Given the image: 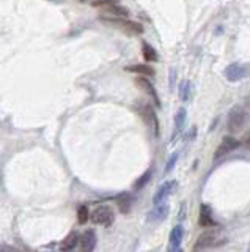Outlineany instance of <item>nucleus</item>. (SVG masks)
Listing matches in <instances>:
<instances>
[{"label": "nucleus", "instance_id": "f257e3e1", "mask_svg": "<svg viewBox=\"0 0 250 252\" xmlns=\"http://www.w3.org/2000/svg\"><path fill=\"white\" fill-rule=\"evenodd\" d=\"M250 122V112L246 106L236 104L230 109L228 117H226V129L231 134H238L246 128Z\"/></svg>", "mask_w": 250, "mask_h": 252}, {"label": "nucleus", "instance_id": "f03ea898", "mask_svg": "<svg viewBox=\"0 0 250 252\" xmlns=\"http://www.w3.org/2000/svg\"><path fill=\"white\" fill-rule=\"evenodd\" d=\"M101 21L104 24H107L110 27H115L118 30L125 32V33H129V35H142L145 32V28H143L142 24L135 21H129V19H123V18H110V16H105V18H101Z\"/></svg>", "mask_w": 250, "mask_h": 252}, {"label": "nucleus", "instance_id": "7ed1b4c3", "mask_svg": "<svg viewBox=\"0 0 250 252\" xmlns=\"http://www.w3.org/2000/svg\"><path fill=\"white\" fill-rule=\"evenodd\" d=\"M226 241H228L226 236L219 232H204L199 236V240L195 241L194 252H200L203 249H209V248H221Z\"/></svg>", "mask_w": 250, "mask_h": 252}, {"label": "nucleus", "instance_id": "20e7f679", "mask_svg": "<svg viewBox=\"0 0 250 252\" xmlns=\"http://www.w3.org/2000/svg\"><path fill=\"white\" fill-rule=\"evenodd\" d=\"M224 76L228 82H239L250 77V63H231L224 70Z\"/></svg>", "mask_w": 250, "mask_h": 252}, {"label": "nucleus", "instance_id": "39448f33", "mask_svg": "<svg viewBox=\"0 0 250 252\" xmlns=\"http://www.w3.org/2000/svg\"><path fill=\"white\" fill-rule=\"evenodd\" d=\"M90 218H92V221L95 222V224L109 227L112 222L115 221V213H113V210L109 205H101L92 213V216Z\"/></svg>", "mask_w": 250, "mask_h": 252}, {"label": "nucleus", "instance_id": "423d86ee", "mask_svg": "<svg viewBox=\"0 0 250 252\" xmlns=\"http://www.w3.org/2000/svg\"><path fill=\"white\" fill-rule=\"evenodd\" d=\"M139 114L142 117V120L145 122L151 129H153L154 136H159V120H157V115L154 112V109L148 102H143L139 107Z\"/></svg>", "mask_w": 250, "mask_h": 252}, {"label": "nucleus", "instance_id": "0eeeda50", "mask_svg": "<svg viewBox=\"0 0 250 252\" xmlns=\"http://www.w3.org/2000/svg\"><path fill=\"white\" fill-rule=\"evenodd\" d=\"M135 85H137L142 92H145L151 100H153V102L157 106V107H161V100H159V95H157V90H156V87L153 85V82L145 77V76H137L135 77Z\"/></svg>", "mask_w": 250, "mask_h": 252}, {"label": "nucleus", "instance_id": "6e6552de", "mask_svg": "<svg viewBox=\"0 0 250 252\" xmlns=\"http://www.w3.org/2000/svg\"><path fill=\"white\" fill-rule=\"evenodd\" d=\"M241 147V142L238 139H234L233 136H226L222 139L221 145L217 147V150L214 151V159H221L224 158L225 154H228L234 150H238V148Z\"/></svg>", "mask_w": 250, "mask_h": 252}, {"label": "nucleus", "instance_id": "1a4fd4ad", "mask_svg": "<svg viewBox=\"0 0 250 252\" xmlns=\"http://www.w3.org/2000/svg\"><path fill=\"white\" fill-rule=\"evenodd\" d=\"M169 213H170L169 203H159L147 214V222H150V224H159V222H162L169 216Z\"/></svg>", "mask_w": 250, "mask_h": 252}, {"label": "nucleus", "instance_id": "9d476101", "mask_svg": "<svg viewBox=\"0 0 250 252\" xmlns=\"http://www.w3.org/2000/svg\"><path fill=\"white\" fill-rule=\"evenodd\" d=\"M96 243H98L96 232L90 228V230H85V232L80 235L79 249H80V252H95Z\"/></svg>", "mask_w": 250, "mask_h": 252}, {"label": "nucleus", "instance_id": "9b49d317", "mask_svg": "<svg viewBox=\"0 0 250 252\" xmlns=\"http://www.w3.org/2000/svg\"><path fill=\"white\" fill-rule=\"evenodd\" d=\"M183 236H184V228L183 226H175L170 233V241H169V252H175L183 243Z\"/></svg>", "mask_w": 250, "mask_h": 252}, {"label": "nucleus", "instance_id": "f8f14e48", "mask_svg": "<svg viewBox=\"0 0 250 252\" xmlns=\"http://www.w3.org/2000/svg\"><path fill=\"white\" fill-rule=\"evenodd\" d=\"M175 186H176V181L173 180V181H167V183H164L161 188L157 189V192H156V196H154V199H153V203L154 205H159V203H162L164 200L169 197L172 192H173V189H175Z\"/></svg>", "mask_w": 250, "mask_h": 252}, {"label": "nucleus", "instance_id": "ddd939ff", "mask_svg": "<svg viewBox=\"0 0 250 252\" xmlns=\"http://www.w3.org/2000/svg\"><path fill=\"white\" fill-rule=\"evenodd\" d=\"M125 70H126V71H129V73L137 74V76H145V77H153L154 74H156V71H154L153 66L145 65V63L129 65V66H126Z\"/></svg>", "mask_w": 250, "mask_h": 252}, {"label": "nucleus", "instance_id": "4468645a", "mask_svg": "<svg viewBox=\"0 0 250 252\" xmlns=\"http://www.w3.org/2000/svg\"><path fill=\"white\" fill-rule=\"evenodd\" d=\"M199 224H200L201 227H216V226H217V222L214 221L213 213H211V208H209L208 205H201Z\"/></svg>", "mask_w": 250, "mask_h": 252}, {"label": "nucleus", "instance_id": "2eb2a0df", "mask_svg": "<svg viewBox=\"0 0 250 252\" xmlns=\"http://www.w3.org/2000/svg\"><path fill=\"white\" fill-rule=\"evenodd\" d=\"M80 240V235L77 232H70L66 236H65V240L62 241V244H60V249L62 251H73L75 246H77V243Z\"/></svg>", "mask_w": 250, "mask_h": 252}, {"label": "nucleus", "instance_id": "dca6fc26", "mask_svg": "<svg viewBox=\"0 0 250 252\" xmlns=\"http://www.w3.org/2000/svg\"><path fill=\"white\" fill-rule=\"evenodd\" d=\"M142 55H143V58H145V62H148V63H156L159 60L157 50L151 46V44H148L147 41L142 43Z\"/></svg>", "mask_w": 250, "mask_h": 252}, {"label": "nucleus", "instance_id": "f3484780", "mask_svg": "<svg viewBox=\"0 0 250 252\" xmlns=\"http://www.w3.org/2000/svg\"><path fill=\"white\" fill-rule=\"evenodd\" d=\"M105 13L110 14V18H123V19H127V16H129V10L125 8V6H121V5L109 6V8H105Z\"/></svg>", "mask_w": 250, "mask_h": 252}, {"label": "nucleus", "instance_id": "a211bd4d", "mask_svg": "<svg viewBox=\"0 0 250 252\" xmlns=\"http://www.w3.org/2000/svg\"><path fill=\"white\" fill-rule=\"evenodd\" d=\"M117 205H118V208H120L121 213H127L132 206V197L129 194L120 196V197H117Z\"/></svg>", "mask_w": 250, "mask_h": 252}, {"label": "nucleus", "instance_id": "6ab92c4d", "mask_svg": "<svg viewBox=\"0 0 250 252\" xmlns=\"http://www.w3.org/2000/svg\"><path fill=\"white\" fill-rule=\"evenodd\" d=\"M186 117H187V112L184 107H179L178 112L175 115V131L176 132H181L184 128V123H186Z\"/></svg>", "mask_w": 250, "mask_h": 252}, {"label": "nucleus", "instance_id": "aec40b11", "mask_svg": "<svg viewBox=\"0 0 250 252\" xmlns=\"http://www.w3.org/2000/svg\"><path fill=\"white\" fill-rule=\"evenodd\" d=\"M151 175H153V172H151V170H147V172L143 174L137 181H135L134 189H142V188H145L147 184L150 183V180H151Z\"/></svg>", "mask_w": 250, "mask_h": 252}, {"label": "nucleus", "instance_id": "412c9836", "mask_svg": "<svg viewBox=\"0 0 250 252\" xmlns=\"http://www.w3.org/2000/svg\"><path fill=\"white\" fill-rule=\"evenodd\" d=\"M90 219V211L85 205H80L79 208H77V221H79V224H87Z\"/></svg>", "mask_w": 250, "mask_h": 252}, {"label": "nucleus", "instance_id": "4be33fe9", "mask_svg": "<svg viewBox=\"0 0 250 252\" xmlns=\"http://www.w3.org/2000/svg\"><path fill=\"white\" fill-rule=\"evenodd\" d=\"M121 0H93L92 5L96 8H109V6H115L120 5Z\"/></svg>", "mask_w": 250, "mask_h": 252}, {"label": "nucleus", "instance_id": "5701e85b", "mask_svg": "<svg viewBox=\"0 0 250 252\" xmlns=\"http://www.w3.org/2000/svg\"><path fill=\"white\" fill-rule=\"evenodd\" d=\"M179 96H181V100L183 101H187L189 100V96H191V82H183L179 87Z\"/></svg>", "mask_w": 250, "mask_h": 252}, {"label": "nucleus", "instance_id": "b1692460", "mask_svg": "<svg viewBox=\"0 0 250 252\" xmlns=\"http://www.w3.org/2000/svg\"><path fill=\"white\" fill-rule=\"evenodd\" d=\"M178 158H179V153H173L172 154V156L169 158V161H167V164H165V172H172V169L175 167Z\"/></svg>", "mask_w": 250, "mask_h": 252}, {"label": "nucleus", "instance_id": "393cba45", "mask_svg": "<svg viewBox=\"0 0 250 252\" xmlns=\"http://www.w3.org/2000/svg\"><path fill=\"white\" fill-rule=\"evenodd\" d=\"M175 80H176V71L175 68H172L170 70V90L175 88Z\"/></svg>", "mask_w": 250, "mask_h": 252}, {"label": "nucleus", "instance_id": "a878e982", "mask_svg": "<svg viewBox=\"0 0 250 252\" xmlns=\"http://www.w3.org/2000/svg\"><path fill=\"white\" fill-rule=\"evenodd\" d=\"M0 252H18V251L8 246V244H0Z\"/></svg>", "mask_w": 250, "mask_h": 252}, {"label": "nucleus", "instance_id": "bb28decb", "mask_svg": "<svg viewBox=\"0 0 250 252\" xmlns=\"http://www.w3.org/2000/svg\"><path fill=\"white\" fill-rule=\"evenodd\" d=\"M242 144H244V147H247L249 150H250V131L246 134V137H244V140H242Z\"/></svg>", "mask_w": 250, "mask_h": 252}, {"label": "nucleus", "instance_id": "cd10ccee", "mask_svg": "<svg viewBox=\"0 0 250 252\" xmlns=\"http://www.w3.org/2000/svg\"><path fill=\"white\" fill-rule=\"evenodd\" d=\"M244 106H246V107H250V93L246 96V100H244Z\"/></svg>", "mask_w": 250, "mask_h": 252}]
</instances>
